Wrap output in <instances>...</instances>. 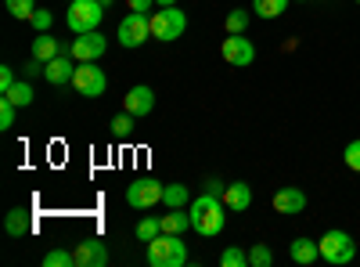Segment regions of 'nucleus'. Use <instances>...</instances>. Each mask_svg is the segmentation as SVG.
I'll return each instance as SVG.
<instances>
[{
    "mask_svg": "<svg viewBox=\"0 0 360 267\" xmlns=\"http://www.w3.org/2000/svg\"><path fill=\"white\" fill-rule=\"evenodd\" d=\"M40 73H44V62H40V58H33V62L22 66V76H25V80H33V76H40Z\"/></svg>",
    "mask_w": 360,
    "mask_h": 267,
    "instance_id": "obj_34",
    "label": "nucleus"
},
{
    "mask_svg": "<svg viewBox=\"0 0 360 267\" xmlns=\"http://www.w3.org/2000/svg\"><path fill=\"white\" fill-rule=\"evenodd\" d=\"M108 127H112V134H115V137H130V134H134V127H137V116H130V112H119Z\"/></svg>",
    "mask_w": 360,
    "mask_h": 267,
    "instance_id": "obj_24",
    "label": "nucleus"
},
{
    "mask_svg": "<svg viewBox=\"0 0 360 267\" xmlns=\"http://www.w3.org/2000/svg\"><path fill=\"white\" fill-rule=\"evenodd\" d=\"M220 263H224V267H249V253L238 249V246H227V249L220 253Z\"/></svg>",
    "mask_w": 360,
    "mask_h": 267,
    "instance_id": "obj_27",
    "label": "nucleus"
},
{
    "mask_svg": "<svg viewBox=\"0 0 360 267\" xmlns=\"http://www.w3.org/2000/svg\"><path fill=\"white\" fill-rule=\"evenodd\" d=\"M220 51H224V62L234 66V69H245V66L256 62V44L245 33H227V40H224Z\"/></svg>",
    "mask_w": 360,
    "mask_h": 267,
    "instance_id": "obj_9",
    "label": "nucleus"
},
{
    "mask_svg": "<svg viewBox=\"0 0 360 267\" xmlns=\"http://www.w3.org/2000/svg\"><path fill=\"white\" fill-rule=\"evenodd\" d=\"M274 263V253H270L266 246H252L249 249V267H270Z\"/></svg>",
    "mask_w": 360,
    "mask_h": 267,
    "instance_id": "obj_30",
    "label": "nucleus"
},
{
    "mask_svg": "<svg viewBox=\"0 0 360 267\" xmlns=\"http://www.w3.org/2000/svg\"><path fill=\"white\" fill-rule=\"evenodd\" d=\"M166 195V185L155 181V177H137L134 185H127V206L130 210H152L159 206Z\"/></svg>",
    "mask_w": 360,
    "mask_h": 267,
    "instance_id": "obj_6",
    "label": "nucleus"
},
{
    "mask_svg": "<svg viewBox=\"0 0 360 267\" xmlns=\"http://www.w3.org/2000/svg\"><path fill=\"white\" fill-rule=\"evenodd\" d=\"M15 83H18V80H15V69H8V66H4V69H0V94H8Z\"/></svg>",
    "mask_w": 360,
    "mask_h": 267,
    "instance_id": "obj_33",
    "label": "nucleus"
},
{
    "mask_svg": "<svg viewBox=\"0 0 360 267\" xmlns=\"http://www.w3.org/2000/svg\"><path fill=\"white\" fill-rule=\"evenodd\" d=\"M155 4H159V8H173V4H176V0H155Z\"/></svg>",
    "mask_w": 360,
    "mask_h": 267,
    "instance_id": "obj_37",
    "label": "nucleus"
},
{
    "mask_svg": "<svg viewBox=\"0 0 360 267\" xmlns=\"http://www.w3.org/2000/svg\"><path fill=\"white\" fill-rule=\"evenodd\" d=\"M8 4V11H11V18H33V11H37V0H4Z\"/></svg>",
    "mask_w": 360,
    "mask_h": 267,
    "instance_id": "obj_28",
    "label": "nucleus"
},
{
    "mask_svg": "<svg viewBox=\"0 0 360 267\" xmlns=\"http://www.w3.org/2000/svg\"><path fill=\"white\" fill-rule=\"evenodd\" d=\"M148 18H152V40H162V44L180 40V37H184V29H188V15L180 11L176 4L173 8H159Z\"/></svg>",
    "mask_w": 360,
    "mask_h": 267,
    "instance_id": "obj_4",
    "label": "nucleus"
},
{
    "mask_svg": "<svg viewBox=\"0 0 360 267\" xmlns=\"http://www.w3.org/2000/svg\"><path fill=\"white\" fill-rule=\"evenodd\" d=\"M249 18H252V11H245V8H234V11H227V18H224V29H227V33H245Z\"/></svg>",
    "mask_w": 360,
    "mask_h": 267,
    "instance_id": "obj_23",
    "label": "nucleus"
},
{
    "mask_svg": "<svg viewBox=\"0 0 360 267\" xmlns=\"http://www.w3.org/2000/svg\"><path fill=\"white\" fill-rule=\"evenodd\" d=\"M105 51H108V37H101L98 29L94 33H79L72 40V47H69V54L76 58V62H98Z\"/></svg>",
    "mask_w": 360,
    "mask_h": 267,
    "instance_id": "obj_10",
    "label": "nucleus"
},
{
    "mask_svg": "<svg viewBox=\"0 0 360 267\" xmlns=\"http://www.w3.org/2000/svg\"><path fill=\"white\" fill-rule=\"evenodd\" d=\"M224 206H227V210H234V213H245L249 206H252V185H245V181L227 185V192H224Z\"/></svg>",
    "mask_w": 360,
    "mask_h": 267,
    "instance_id": "obj_15",
    "label": "nucleus"
},
{
    "mask_svg": "<svg viewBox=\"0 0 360 267\" xmlns=\"http://www.w3.org/2000/svg\"><path fill=\"white\" fill-rule=\"evenodd\" d=\"M159 221H162V231H169V235H184L191 228V213H184V210H169Z\"/></svg>",
    "mask_w": 360,
    "mask_h": 267,
    "instance_id": "obj_19",
    "label": "nucleus"
},
{
    "mask_svg": "<svg viewBox=\"0 0 360 267\" xmlns=\"http://www.w3.org/2000/svg\"><path fill=\"white\" fill-rule=\"evenodd\" d=\"M44 76H47L51 87H65V83H72V76H76V58H72V54H58V58H51V62L44 66Z\"/></svg>",
    "mask_w": 360,
    "mask_h": 267,
    "instance_id": "obj_13",
    "label": "nucleus"
},
{
    "mask_svg": "<svg viewBox=\"0 0 360 267\" xmlns=\"http://www.w3.org/2000/svg\"><path fill=\"white\" fill-rule=\"evenodd\" d=\"M288 256L295 260V263H303V267H310L317 256H321V246L314 242V239H295L292 246H288Z\"/></svg>",
    "mask_w": 360,
    "mask_h": 267,
    "instance_id": "obj_17",
    "label": "nucleus"
},
{
    "mask_svg": "<svg viewBox=\"0 0 360 267\" xmlns=\"http://www.w3.org/2000/svg\"><path fill=\"white\" fill-rule=\"evenodd\" d=\"M342 163H346V166H349L353 173H360V137L346 144V152H342Z\"/></svg>",
    "mask_w": 360,
    "mask_h": 267,
    "instance_id": "obj_31",
    "label": "nucleus"
},
{
    "mask_svg": "<svg viewBox=\"0 0 360 267\" xmlns=\"http://www.w3.org/2000/svg\"><path fill=\"white\" fill-rule=\"evenodd\" d=\"M288 4H292V0H252V11L259 18H281L288 11Z\"/></svg>",
    "mask_w": 360,
    "mask_h": 267,
    "instance_id": "obj_20",
    "label": "nucleus"
},
{
    "mask_svg": "<svg viewBox=\"0 0 360 267\" xmlns=\"http://www.w3.org/2000/svg\"><path fill=\"white\" fill-rule=\"evenodd\" d=\"M76 263V253H69V249H51V253H44V267H72Z\"/></svg>",
    "mask_w": 360,
    "mask_h": 267,
    "instance_id": "obj_26",
    "label": "nucleus"
},
{
    "mask_svg": "<svg viewBox=\"0 0 360 267\" xmlns=\"http://www.w3.org/2000/svg\"><path fill=\"white\" fill-rule=\"evenodd\" d=\"M101 4H105V8H112V4H115V0H101Z\"/></svg>",
    "mask_w": 360,
    "mask_h": 267,
    "instance_id": "obj_38",
    "label": "nucleus"
},
{
    "mask_svg": "<svg viewBox=\"0 0 360 267\" xmlns=\"http://www.w3.org/2000/svg\"><path fill=\"white\" fill-rule=\"evenodd\" d=\"M4 228L11 239H25V235H33V213L25 210V206H15V210L4 217Z\"/></svg>",
    "mask_w": 360,
    "mask_h": 267,
    "instance_id": "obj_16",
    "label": "nucleus"
},
{
    "mask_svg": "<svg viewBox=\"0 0 360 267\" xmlns=\"http://www.w3.org/2000/svg\"><path fill=\"white\" fill-rule=\"evenodd\" d=\"M224 199L220 195H209L202 192L195 202H188V213H191V228L202 235V239H217V235H224Z\"/></svg>",
    "mask_w": 360,
    "mask_h": 267,
    "instance_id": "obj_1",
    "label": "nucleus"
},
{
    "mask_svg": "<svg viewBox=\"0 0 360 267\" xmlns=\"http://www.w3.org/2000/svg\"><path fill=\"white\" fill-rule=\"evenodd\" d=\"M29 22H33V29H37V33H51V29H54V15L51 11H33V18H29Z\"/></svg>",
    "mask_w": 360,
    "mask_h": 267,
    "instance_id": "obj_32",
    "label": "nucleus"
},
{
    "mask_svg": "<svg viewBox=\"0 0 360 267\" xmlns=\"http://www.w3.org/2000/svg\"><path fill=\"white\" fill-rule=\"evenodd\" d=\"M58 54H62V47H58L54 33H37V40H33V58H40V62L47 66L51 58H58Z\"/></svg>",
    "mask_w": 360,
    "mask_h": 267,
    "instance_id": "obj_18",
    "label": "nucleus"
},
{
    "mask_svg": "<svg viewBox=\"0 0 360 267\" xmlns=\"http://www.w3.org/2000/svg\"><path fill=\"white\" fill-rule=\"evenodd\" d=\"M15 112H18V105H15V101L0 98V130H11V127H15Z\"/></svg>",
    "mask_w": 360,
    "mask_h": 267,
    "instance_id": "obj_29",
    "label": "nucleus"
},
{
    "mask_svg": "<svg viewBox=\"0 0 360 267\" xmlns=\"http://www.w3.org/2000/svg\"><path fill=\"white\" fill-rule=\"evenodd\" d=\"M205 192H209V195H220V199H224V192H227V185L220 181V177H209V181H205Z\"/></svg>",
    "mask_w": 360,
    "mask_h": 267,
    "instance_id": "obj_35",
    "label": "nucleus"
},
{
    "mask_svg": "<svg viewBox=\"0 0 360 267\" xmlns=\"http://www.w3.org/2000/svg\"><path fill=\"white\" fill-rule=\"evenodd\" d=\"M72 87L79 91V98H101L108 91V76L98 62H76V76Z\"/></svg>",
    "mask_w": 360,
    "mask_h": 267,
    "instance_id": "obj_7",
    "label": "nucleus"
},
{
    "mask_svg": "<svg viewBox=\"0 0 360 267\" xmlns=\"http://www.w3.org/2000/svg\"><path fill=\"white\" fill-rule=\"evenodd\" d=\"M295 4H307V0H295Z\"/></svg>",
    "mask_w": 360,
    "mask_h": 267,
    "instance_id": "obj_39",
    "label": "nucleus"
},
{
    "mask_svg": "<svg viewBox=\"0 0 360 267\" xmlns=\"http://www.w3.org/2000/svg\"><path fill=\"white\" fill-rule=\"evenodd\" d=\"M148 263L152 267H184L188 263V246L180 235L159 231L152 242H148Z\"/></svg>",
    "mask_w": 360,
    "mask_h": 267,
    "instance_id": "obj_2",
    "label": "nucleus"
},
{
    "mask_svg": "<svg viewBox=\"0 0 360 267\" xmlns=\"http://www.w3.org/2000/svg\"><path fill=\"white\" fill-rule=\"evenodd\" d=\"M274 210L285 213V217L303 213V210H307V192H303V188H281V192L274 195Z\"/></svg>",
    "mask_w": 360,
    "mask_h": 267,
    "instance_id": "obj_14",
    "label": "nucleus"
},
{
    "mask_svg": "<svg viewBox=\"0 0 360 267\" xmlns=\"http://www.w3.org/2000/svg\"><path fill=\"white\" fill-rule=\"evenodd\" d=\"M105 18V4L101 0H69V11H65V25L72 33H94Z\"/></svg>",
    "mask_w": 360,
    "mask_h": 267,
    "instance_id": "obj_3",
    "label": "nucleus"
},
{
    "mask_svg": "<svg viewBox=\"0 0 360 267\" xmlns=\"http://www.w3.org/2000/svg\"><path fill=\"white\" fill-rule=\"evenodd\" d=\"M159 231H162V221H159V217H144V221H137V239H141V242H152Z\"/></svg>",
    "mask_w": 360,
    "mask_h": 267,
    "instance_id": "obj_25",
    "label": "nucleus"
},
{
    "mask_svg": "<svg viewBox=\"0 0 360 267\" xmlns=\"http://www.w3.org/2000/svg\"><path fill=\"white\" fill-rule=\"evenodd\" d=\"M72 253H76L79 267H105L108 263V242H101V239H79Z\"/></svg>",
    "mask_w": 360,
    "mask_h": 267,
    "instance_id": "obj_11",
    "label": "nucleus"
},
{
    "mask_svg": "<svg viewBox=\"0 0 360 267\" xmlns=\"http://www.w3.org/2000/svg\"><path fill=\"white\" fill-rule=\"evenodd\" d=\"M152 108H155V91H152V87H148V83L130 87L127 98H123V112H130V116H137V120H141V116H148Z\"/></svg>",
    "mask_w": 360,
    "mask_h": 267,
    "instance_id": "obj_12",
    "label": "nucleus"
},
{
    "mask_svg": "<svg viewBox=\"0 0 360 267\" xmlns=\"http://www.w3.org/2000/svg\"><path fill=\"white\" fill-rule=\"evenodd\" d=\"M127 4H130V11H141V15H148V11H152V4H155V0H127Z\"/></svg>",
    "mask_w": 360,
    "mask_h": 267,
    "instance_id": "obj_36",
    "label": "nucleus"
},
{
    "mask_svg": "<svg viewBox=\"0 0 360 267\" xmlns=\"http://www.w3.org/2000/svg\"><path fill=\"white\" fill-rule=\"evenodd\" d=\"M162 202L169 206V210H184V206L191 202V192H188L184 185H166V195H162Z\"/></svg>",
    "mask_w": 360,
    "mask_h": 267,
    "instance_id": "obj_22",
    "label": "nucleus"
},
{
    "mask_svg": "<svg viewBox=\"0 0 360 267\" xmlns=\"http://www.w3.org/2000/svg\"><path fill=\"white\" fill-rule=\"evenodd\" d=\"M353 4H360V0H353Z\"/></svg>",
    "mask_w": 360,
    "mask_h": 267,
    "instance_id": "obj_40",
    "label": "nucleus"
},
{
    "mask_svg": "<svg viewBox=\"0 0 360 267\" xmlns=\"http://www.w3.org/2000/svg\"><path fill=\"white\" fill-rule=\"evenodd\" d=\"M317 246H321V260H328L332 267L349 263V260L356 256V242H353V235H349V231H339V228L328 231Z\"/></svg>",
    "mask_w": 360,
    "mask_h": 267,
    "instance_id": "obj_5",
    "label": "nucleus"
},
{
    "mask_svg": "<svg viewBox=\"0 0 360 267\" xmlns=\"http://www.w3.org/2000/svg\"><path fill=\"white\" fill-rule=\"evenodd\" d=\"M115 40L123 44V47H141L144 40H152V18L148 15H141V11H130L123 22H119V29H115Z\"/></svg>",
    "mask_w": 360,
    "mask_h": 267,
    "instance_id": "obj_8",
    "label": "nucleus"
},
{
    "mask_svg": "<svg viewBox=\"0 0 360 267\" xmlns=\"http://www.w3.org/2000/svg\"><path fill=\"white\" fill-rule=\"evenodd\" d=\"M4 98H8V101H15L18 108H29V105H33V98H37V94H33V87H29V80H18V83L11 87V91H8Z\"/></svg>",
    "mask_w": 360,
    "mask_h": 267,
    "instance_id": "obj_21",
    "label": "nucleus"
}]
</instances>
